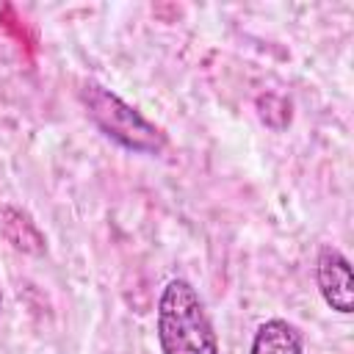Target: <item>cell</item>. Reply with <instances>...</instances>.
I'll return each instance as SVG.
<instances>
[{
	"mask_svg": "<svg viewBox=\"0 0 354 354\" xmlns=\"http://www.w3.org/2000/svg\"><path fill=\"white\" fill-rule=\"evenodd\" d=\"M249 354H301V335L282 318H268L257 326Z\"/></svg>",
	"mask_w": 354,
	"mask_h": 354,
	"instance_id": "obj_4",
	"label": "cell"
},
{
	"mask_svg": "<svg viewBox=\"0 0 354 354\" xmlns=\"http://www.w3.org/2000/svg\"><path fill=\"white\" fill-rule=\"evenodd\" d=\"M257 113L274 130H285L290 124V102L279 94H260L257 97Z\"/></svg>",
	"mask_w": 354,
	"mask_h": 354,
	"instance_id": "obj_6",
	"label": "cell"
},
{
	"mask_svg": "<svg viewBox=\"0 0 354 354\" xmlns=\"http://www.w3.org/2000/svg\"><path fill=\"white\" fill-rule=\"evenodd\" d=\"M158 343L163 354H218L207 310L188 279H169L158 299Z\"/></svg>",
	"mask_w": 354,
	"mask_h": 354,
	"instance_id": "obj_1",
	"label": "cell"
},
{
	"mask_svg": "<svg viewBox=\"0 0 354 354\" xmlns=\"http://www.w3.org/2000/svg\"><path fill=\"white\" fill-rule=\"evenodd\" d=\"M0 224H3L6 241H8L17 252H25V254H41V252H44V235H41L39 227L30 221V216L22 213L19 207H3Z\"/></svg>",
	"mask_w": 354,
	"mask_h": 354,
	"instance_id": "obj_5",
	"label": "cell"
},
{
	"mask_svg": "<svg viewBox=\"0 0 354 354\" xmlns=\"http://www.w3.org/2000/svg\"><path fill=\"white\" fill-rule=\"evenodd\" d=\"M315 282L324 296V301L335 310L348 315L354 310V282H351V266L348 260L335 249L324 246L315 260Z\"/></svg>",
	"mask_w": 354,
	"mask_h": 354,
	"instance_id": "obj_3",
	"label": "cell"
},
{
	"mask_svg": "<svg viewBox=\"0 0 354 354\" xmlns=\"http://www.w3.org/2000/svg\"><path fill=\"white\" fill-rule=\"evenodd\" d=\"M0 307H3V296H0Z\"/></svg>",
	"mask_w": 354,
	"mask_h": 354,
	"instance_id": "obj_7",
	"label": "cell"
},
{
	"mask_svg": "<svg viewBox=\"0 0 354 354\" xmlns=\"http://www.w3.org/2000/svg\"><path fill=\"white\" fill-rule=\"evenodd\" d=\"M80 102L88 119L119 147L141 155H160L166 149V133L105 86L86 83L80 88Z\"/></svg>",
	"mask_w": 354,
	"mask_h": 354,
	"instance_id": "obj_2",
	"label": "cell"
}]
</instances>
